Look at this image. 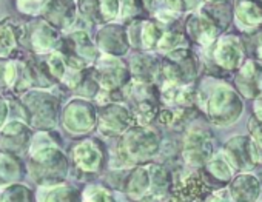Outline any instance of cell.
<instances>
[{
    "instance_id": "15",
    "label": "cell",
    "mask_w": 262,
    "mask_h": 202,
    "mask_svg": "<svg viewBox=\"0 0 262 202\" xmlns=\"http://www.w3.org/2000/svg\"><path fill=\"white\" fill-rule=\"evenodd\" d=\"M187 30L190 36L201 45L210 43L221 31V28L214 24L211 17H208L201 8L190 14L187 19Z\"/></svg>"
},
{
    "instance_id": "5",
    "label": "cell",
    "mask_w": 262,
    "mask_h": 202,
    "mask_svg": "<svg viewBox=\"0 0 262 202\" xmlns=\"http://www.w3.org/2000/svg\"><path fill=\"white\" fill-rule=\"evenodd\" d=\"M94 80L97 82L100 91L113 93L125 86L128 79V71L125 65L113 56L102 54L96 59V65L91 70Z\"/></svg>"
},
{
    "instance_id": "6",
    "label": "cell",
    "mask_w": 262,
    "mask_h": 202,
    "mask_svg": "<svg viewBox=\"0 0 262 202\" xmlns=\"http://www.w3.org/2000/svg\"><path fill=\"white\" fill-rule=\"evenodd\" d=\"M20 39L34 53H48L60 43V36L56 28H53L43 19H36L27 24L20 30Z\"/></svg>"
},
{
    "instance_id": "12",
    "label": "cell",
    "mask_w": 262,
    "mask_h": 202,
    "mask_svg": "<svg viewBox=\"0 0 262 202\" xmlns=\"http://www.w3.org/2000/svg\"><path fill=\"white\" fill-rule=\"evenodd\" d=\"M80 14L94 24H105L120 14V0H79Z\"/></svg>"
},
{
    "instance_id": "3",
    "label": "cell",
    "mask_w": 262,
    "mask_h": 202,
    "mask_svg": "<svg viewBox=\"0 0 262 202\" xmlns=\"http://www.w3.org/2000/svg\"><path fill=\"white\" fill-rule=\"evenodd\" d=\"M158 136L153 130L138 127L129 128L123 133L117 154L122 161V164L129 165L135 164L139 159H145L155 154L158 150Z\"/></svg>"
},
{
    "instance_id": "16",
    "label": "cell",
    "mask_w": 262,
    "mask_h": 202,
    "mask_svg": "<svg viewBox=\"0 0 262 202\" xmlns=\"http://www.w3.org/2000/svg\"><path fill=\"white\" fill-rule=\"evenodd\" d=\"M234 13L239 27L256 28L262 25V0H237Z\"/></svg>"
},
{
    "instance_id": "24",
    "label": "cell",
    "mask_w": 262,
    "mask_h": 202,
    "mask_svg": "<svg viewBox=\"0 0 262 202\" xmlns=\"http://www.w3.org/2000/svg\"><path fill=\"white\" fill-rule=\"evenodd\" d=\"M182 40V33L179 30H168V31H164V36L159 42V50L162 51H170V50H174L179 47Z\"/></svg>"
},
{
    "instance_id": "22",
    "label": "cell",
    "mask_w": 262,
    "mask_h": 202,
    "mask_svg": "<svg viewBox=\"0 0 262 202\" xmlns=\"http://www.w3.org/2000/svg\"><path fill=\"white\" fill-rule=\"evenodd\" d=\"M0 202H34V199L28 187L10 185L0 194Z\"/></svg>"
},
{
    "instance_id": "7",
    "label": "cell",
    "mask_w": 262,
    "mask_h": 202,
    "mask_svg": "<svg viewBox=\"0 0 262 202\" xmlns=\"http://www.w3.org/2000/svg\"><path fill=\"white\" fill-rule=\"evenodd\" d=\"M62 122L63 127L71 133H86L97 122V115L88 100L74 99L63 108Z\"/></svg>"
},
{
    "instance_id": "10",
    "label": "cell",
    "mask_w": 262,
    "mask_h": 202,
    "mask_svg": "<svg viewBox=\"0 0 262 202\" xmlns=\"http://www.w3.org/2000/svg\"><path fill=\"white\" fill-rule=\"evenodd\" d=\"M73 162L83 173H97L103 167L105 151L94 139H86L73 148Z\"/></svg>"
},
{
    "instance_id": "13",
    "label": "cell",
    "mask_w": 262,
    "mask_h": 202,
    "mask_svg": "<svg viewBox=\"0 0 262 202\" xmlns=\"http://www.w3.org/2000/svg\"><path fill=\"white\" fill-rule=\"evenodd\" d=\"M96 47L103 51V54L117 57L128 51V37L125 28L120 25L103 27L96 37Z\"/></svg>"
},
{
    "instance_id": "8",
    "label": "cell",
    "mask_w": 262,
    "mask_h": 202,
    "mask_svg": "<svg viewBox=\"0 0 262 202\" xmlns=\"http://www.w3.org/2000/svg\"><path fill=\"white\" fill-rule=\"evenodd\" d=\"M131 124H133V116L120 104L110 102L106 105H102L99 110L97 127L99 131L106 138L123 134L126 130L131 128Z\"/></svg>"
},
{
    "instance_id": "29",
    "label": "cell",
    "mask_w": 262,
    "mask_h": 202,
    "mask_svg": "<svg viewBox=\"0 0 262 202\" xmlns=\"http://www.w3.org/2000/svg\"><path fill=\"white\" fill-rule=\"evenodd\" d=\"M205 2H213V0H205Z\"/></svg>"
},
{
    "instance_id": "19",
    "label": "cell",
    "mask_w": 262,
    "mask_h": 202,
    "mask_svg": "<svg viewBox=\"0 0 262 202\" xmlns=\"http://www.w3.org/2000/svg\"><path fill=\"white\" fill-rule=\"evenodd\" d=\"M133 74L136 77L138 82L141 83H147L150 80H153L158 74V66H156V62L153 57L150 56H139L133 60Z\"/></svg>"
},
{
    "instance_id": "17",
    "label": "cell",
    "mask_w": 262,
    "mask_h": 202,
    "mask_svg": "<svg viewBox=\"0 0 262 202\" xmlns=\"http://www.w3.org/2000/svg\"><path fill=\"white\" fill-rule=\"evenodd\" d=\"M241 48L234 37H225L219 40L214 50V59L219 65L225 68H234L241 62Z\"/></svg>"
},
{
    "instance_id": "26",
    "label": "cell",
    "mask_w": 262,
    "mask_h": 202,
    "mask_svg": "<svg viewBox=\"0 0 262 202\" xmlns=\"http://www.w3.org/2000/svg\"><path fill=\"white\" fill-rule=\"evenodd\" d=\"M205 0H181L182 4V11H190V10H198L204 5Z\"/></svg>"
},
{
    "instance_id": "1",
    "label": "cell",
    "mask_w": 262,
    "mask_h": 202,
    "mask_svg": "<svg viewBox=\"0 0 262 202\" xmlns=\"http://www.w3.org/2000/svg\"><path fill=\"white\" fill-rule=\"evenodd\" d=\"M31 177L40 185H57L68 173V162L65 154L54 145L36 148L31 151L28 162Z\"/></svg>"
},
{
    "instance_id": "18",
    "label": "cell",
    "mask_w": 262,
    "mask_h": 202,
    "mask_svg": "<svg viewBox=\"0 0 262 202\" xmlns=\"http://www.w3.org/2000/svg\"><path fill=\"white\" fill-rule=\"evenodd\" d=\"M39 199L40 202H82L76 188L62 187V185L43 188Z\"/></svg>"
},
{
    "instance_id": "28",
    "label": "cell",
    "mask_w": 262,
    "mask_h": 202,
    "mask_svg": "<svg viewBox=\"0 0 262 202\" xmlns=\"http://www.w3.org/2000/svg\"><path fill=\"white\" fill-rule=\"evenodd\" d=\"M256 40H257V56L262 59V33H259V34H257Z\"/></svg>"
},
{
    "instance_id": "23",
    "label": "cell",
    "mask_w": 262,
    "mask_h": 202,
    "mask_svg": "<svg viewBox=\"0 0 262 202\" xmlns=\"http://www.w3.org/2000/svg\"><path fill=\"white\" fill-rule=\"evenodd\" d=\"M82 202H116V200H114V197L111 196L110 191H106L102 187L93 185V187H88L83 191Z\"/></svg>"
},
{
    "instance_id": "25",
    "label": "cell",
    "mask_w": 262,
    "mask_h": 202,
    "mask_svg": "<svg viewBox=\"0 0 262 202\" xmlns=\"http://www.w3.org/2000/svg\"><path fill=\"white\" fill-rule=\"evenodd\" d=\"M144 0H120V16L131 19L144 10Z\"/></svg>"
},
{
    "instance_id": "4",
    "label": "cell",
    "mask_w": 262,
    "mask_h": 202,
    "mask_svg": "<svg viewBox=\"0 0 262 202\" xmlns=\"http://www.w3.org/2000/svg\"><path fill=\"white\" fill-rule=\"evenodd\" d=\"M62 43V54L68 66L74 71H83L88 63L99 57L97 47L91 42L90 36L79 30L70 33Z\"/></svg>"
},
{
    "instance_id": "20",
    "label": "cell",
    "mask_w": 262,
    "mask_h": 202,
    "mask_svg": "<svg viewBox=\"0 0 262 202\" xmlns=\"http://www.w3.org/2000/svg\"><path fill=\"white\" fill-rule=\"evenodd\" d=\"M19 33L20 30H17L10 20L0 25V56L7 57L14 51V48L17 47Z\"/></svg>"
},
{
    "instance_id": "14",
    "label": "cell",
    "mask_w": 262,
    "mask_h": 202,
    "mask_svg": "<svg viewBox=\"0 0 262 202\" xmlns=\"http://www.w3.org/2000/svg\"><path fill=\"white\" fill-rule=\"evenodd\" d=\"M128 36L133 45L145 48V50H151L159 45V42L164 36V28L161 24H158L155 20H141L139 19V20L133 22V25L129 27Z\"/></svg>"
},
{
    "instance_id": "2",
    "label": "cell",
    "mask_w": 262,
    "mask_h": 202,
    "mask_svg": "<svg viewBox=\"0 0 262 202\" xmlns=\"http://www.w3.org/2000/svg\"><path fill=\"white\" fill-rule=\"evenodd\" d=\"M24 113L36 128L51 130L57 124L59 99L45 91H28L22 99Z\"/></svg>"
},
{
    "instance_id": "27",
    "label": "cell",
    "mask_w": 262,
    "mask_h": 202,
    "mask_svg": "<svg viewBox=\"0 0 262 202\" xmlns=\"http://www.w3.org/2000/svg\"><path fill=\"white\" fill-rule=\"evenodd\" d=\"M7 116H8V105L5 102V99L0 96V128H4Z\"/></svg>"
},
{
    "instance_id": "11",
    "label": "cell",
    "mask_w": 262,
    "mask_h": 202,
    "mask_svg": "<svg viewBox=\"0 0 262 202\" xmlns=\"http://www.w3.org/2000/svg\"><path fill=\"white\" fill-rule=\"evenodd\" d=\"M40 13L43 20L56 30H67L76 20L74 0H45Z\"/></svg>"
},
{
    "instance_id": "21",
    "label": "cell",
    "mask_w": 262,
    "mask_h": 202,
    "mask_svg": "<svg viewBox=\"0 0 262 202\" xmlns=\"http://www.w3.org/2000/svg\"><path fill=\"white\" fill-rule=\"evenodd\" d=\"M22 167L16 156L8 153H0V182H14L20 179Z\"/></svg>"
},
{
    "instance_id": "9",
    "label": "cell",
    "mask_w": 262,
    "mask_h": 202,
    "mask_svg": "<svg viewBox=\"0 0 262 202\" xmlns=\"http://www.w3.org/2000/svg\"><path fill=\"white\" fill-rule=\"evenodd\" d=\"M31 144V130L20 121H13L0 133V150L4 153L19 156L24 154Z\"/></svg>"
}]
</instances>
